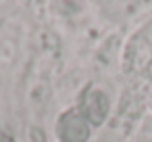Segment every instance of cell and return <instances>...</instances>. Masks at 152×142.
Returning <instances> with one entry per match:
<instances>
[{
    "label": "cell",
    "mask_w": 152,
    "mask_h": 142,
    "mask_svg": "<svg viewBox=\"0 0 152 142\" xmlns=\"http://www.w3.org/2000/svg\"><path fill=\"white\" fill-rule=\"evenodd\" d=\"M108 109H110V104H108V96L102 92V90H98V88H86V92H83V96H81V115L86 117V121L88 123H92V125H100V123H104V119H106V115H108Z\"/></svg>",
    "instance_id": "6da1fadb"
},
{
    "label": "cell",
    "mask_w": 152,
    "mask_h": 142,
    "mask_svg": "<svg viewBox=\"0 0 152 142\" xmlns=\"http://www.w3.org/2000/svg\"><path fill=\"white\" fill-rule=\"evenodd\" d=\"M56 132L63 142H86L90 138V123L79 111H69L58 119Z\"/></svg>",
    "instance_id": "7a4b0ae2"
},
{
    "label": "cell",
    "mask_w": 152,
    "mask_h": 142,
    "mask_svg": "<svg viewBox=\"0 0 152 142\" xmlns=\"http://www.w3.org/2000/svg\"><path fill=\"white\" fill-rule=\"evenodd\" d=\"M0 142H15V140H13V136H11L2 125H0Z\"/></svg>",
    "instance_id": "3957f363"
}]
</instances>
